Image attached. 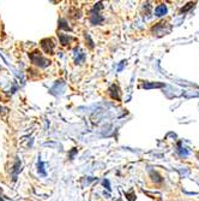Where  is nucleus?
Here are the masks:
<instances>
[{
	"instance_id": "1",
	"label": "nucleus",
	"mask_w": 199,
	"mask_h": 201,
	"mask_svg": "<svg viewBox=\"0 0 199 201\" xmlns=\"http://www.w3.org/2000/svg\"><path fill=\"white\" fill-rule=\"evenodd\" d=\"M29 58H30V60H31L33 64L37 65L38 67H42V69H44V67H47L48 65H51V63H52L49 59L44 58L40 51H34L31 53H29Z\"/></svg>"
},
{
	"instance_id": "2",
	"label": "nucleus",
	"mask_w": 199,
	"mask_h": 201,
	"mask_svg": "<svg viewBox=\"0 0 199 201\" xmlns=\"http://www.w3.org/2000/svg\"><path fill=\"white\" fill-rule=\"evenodd\" d=\"M102 7V4L99 2V4H96L95 5V7L93 9V11H91V15H90V22H91V24H94V26H97V24H101L103 21H104V18L100 15L99 10Z\"/></svg>"
},
{
	"instance_id": "3",
	"label": "nucleus",
	"mask_w": 199,
	"mask_h": 201,
	"mask_svg": "<svg viewBox=\"0 0 199 201\" xmlns=\"http://www.w3.org/2000/svg\"><path fill=\"white\" fill-rule=\"evenodd\" d=\"M40 45H41V48L43 49L44 53H47V54H54L55 43H54V40L53 39H51V37L43 39V40H41Z\"/></svg>"
},
{
	"instance_id": "4",
	"label": "nucleus",
	"mask_w": 199,
	"mask_h": 201,
	"mask_svg": "<svg viewBox=\"0 0 199 201\" xmlns=\"http://www.w3.org/2000/svg\"><path fill=\"white\" fill-rule=\"evenodd\" d=\"M108 92H109V95H110L112 99H114V100H116V101L121 100V97H120V89H119V87H118L116 84H112V86L109 87Z\"/></svg>"
},
{
	"instance_id": "5",
	"label": "nucleus",
	"mask_w": 199,
	"mask_h": 201,
	"mask_svg": "<svg viewBox=\"0 0 199 201\" xmlns=\"http://www.w3.org/2000/svg\"><path fill=\"white\" fill-rule=\"evenodd\" d=\"M166 13H167V6L166 5H163V4L158 5V6L156 7V10H155V15H156V16H158V17L165 16Z\"/></svg>"
},
{
	"instance_id": "6",
	"label": "nucleus",
	"mask_w": 199,
	"mask_h": 201,
	"mask_svg": "<svg viewBox=\"0 0 199 201\" xmlns=\"http://www.w3.org/2000/svg\"><path fill=\"white\" fill-rule=\"evenodd\" d=\"M59 40H60V43L63 45V46H68L70 45V40H71V37L66 35V34H63L60 33L59 34Z\"/></svg>"
},
{
	"instance_id": "7",
	"label": "nucleus",
	"mask_w": 199,
	"mask_h": 201,
	"mask_svg": "<svg viewBox=\"0 0 199 201\" xmlns=\"http://www.w3.org/2000/svg\"><path fill=\"white\" fill-rule=\"evenodd\" d=\"M160 87H163L162 83H144L143 84V88L145 89H149V88H160Z\"/></svg>"
},
{
	"instance_id": "8",
	"label": "nucleus",
	"mask_w": 199,
	"mask_h": 201,
	"mask_svg": "<svg viewBox=\"0 0 199 201\" xmlns=\"http://www.w3.org/2000/svg\"><path fill=\"white\" fill-rule=\"evenodd\" d=\"M59 29H65V30H71V28L68 27L67 22L65 19H60L59 21Z\"/></svg>"
},
{
	"instance_id": "9",
	"label": "nucleus",
	"mask_w": 199,
	"mask_h": 201,
	"mask_svg": "<svg viewBox=\"0 0 199 201\" xmlns=\"http://www.w3.org/2000/svg\"><path fill=\"white\" fill-rule=\"evenodd\" d=\"M38 172L42 175V176H46V171L43 169V163L41 160H38Z\"/></svg>"
},
{
	"instance_id": "10",
	"label": "nucleus",
	"mask_w": 199,
	"mask_h": 201,
	"mask_svg": "<svg viewBox=\"0 0 199 201\" xmlns=\"http://www.w3.org/2000/svg\"><path fill=\"white\" fill-rule=\"evenodd\" d=\"M84 59H85V54H84V53H79V57L76 59V63H77V64H80V63L84 62Z\"/></svg>"
},
{
	"instance_id": "11",
	"label": "nucleus",
	"mask_w": 199,
	"mask_h": 201,
	"mask_svg": "<svg viewBox=\"0 0 199 201\" xmlns=\"http://www.w3.org/2000/svg\"><path fill=\"white\" fill-rule=\"evenodd\" d=\"M126 196L129 198V200H130V201H133V200H134V198H135V196L133 195V190H131L130 193H126Z\"/></svg>"
},
{
	"instance_id": "12",
	"label": "nucleus",
	"mask_w": 199,
	"mask_h": 201,
	"mask_svg": "<svg viewBox=\"0 0 199 201\" xmlns=\"http://www.w3.org/2000/svg\"><path fill=\"white\" fill-rule=\"evenodd\" d=\"M103 186H104V187H107V189H108V190H110V188H109V182H108L107 179H104V181H103Z\"/></svg>"
},
{
	"instance_id": "13",
	"label": "nucleus",
	"mask_w": 199,
	"mask_h": 201,
	"mask_svg": "<svg viewBox=\"0 0 199 201\" xmlns=\"http://www.w3.org/2000/svg\"><path fill=\"white\" fill-rule=\"evenodd\" d=\"M124 64H125V62H121V64H120V65H119V69H118V70H119V71H120V70H121V69H122V66H124Z\"/></svg>"
},
{
	"instance_id": "14",
	"label": "nucleus",
	"mask_w": 199,
	"mask_h": 201,
	"mask_svg": "<svg viewBox=\"0 0 199 201\" xmlns=\"http://www.w3.org/2000/svg\"><path fill=\"white\" fill-rule=\"evenodd\" d=\"M0 201H4V200H2V199H1V198H0Z\"/></svg>"
},
{
	"instance_id": "15",
	"label": "nucleus",
	"mask_w": 199,
	"mask_h": 201,
	"mask_svg": "<svg viewBox=\"0 0 199 201\" xmlns=\"http://www.w3.org/2000/svg\"><path fill=\"white\" fill-rule=\"evenodd\" d=\"M0 112H1V106H0Z\"/></svg>"
},
{
	"instance_id": "16",
	"label": "nucleus",
	"mask_w": 199,
	"mask_h": 201,
	"mask_svg": "<svg viewBox=\"0 0 199 201\" xmlns=\"http://www.w3.org/2000/svg\"><path fill=\"white\" fill-rule=\"evenodd\" d=\"M118 201H121V200H118Z\"/></svg>"
}]
</instances>
